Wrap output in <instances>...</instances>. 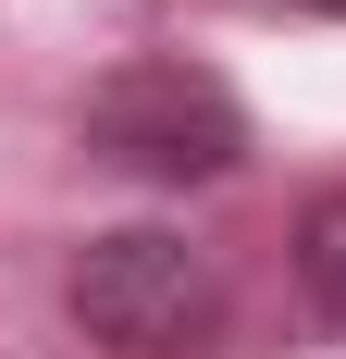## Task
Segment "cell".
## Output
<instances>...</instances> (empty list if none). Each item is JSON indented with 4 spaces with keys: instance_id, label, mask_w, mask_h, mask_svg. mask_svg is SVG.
<instances>
[{
    "instance_id": "obj_3",
    "label": "cell",
    "mask_w": 346,
    "mask_h": 359,
    "mask_svg": "<svg viewBox=\"0 0 346 359\" xmlns=\"http://www.w3.org/2000/svg\"><path fill=\"white\" fill-rule=\"evenodd\" d=\"M297 285H310V310L346 334V186L310 198V223H297Z\"/></svg>"
},
{
    "instance_id": "obj_1",
    "label": "cell",
    "mask_w": 346,
    "mask_h": 359,
    "mask_svg": "<svg viewBox=\"0 0 346 359\" xmlns=\"http://www.w3.org/2000/svg\"><path fill=\"white\" fill-rule=\"evenodd\" d=\"M62 310L87 347L111 359H198L210 323H223V273H210L186 236H161V223H124V236H87L62 273Z\"/></svg>"
},
{
    "instance_id": "obj_2",
    "label": "cell",
    "mask_w": 346,
    "mask_h": 359,
    "mask_svg": "<svg viewBox=\"0 0 346 359\" xmlns=\"http://www.w3.org/2000/svg\"><path fill=\"white\" fill-rule=\"evenodd\" d=\"M87 149L124 161V174H148V186H210V174L247 161V111L198 62H124L87 100Z\"/></svg>"
},
{
    "instance_id": "obj_4",
    "label": "cell",
    "mask_w": 346,
    "mask_h": 359,
    "mask_svg": "<svg viewBox=\"0 0 346 359\" xmlns=\"http://www.w3.org/2000/svg\"><path fill=\"white\" fill-rule=\"evenodd\" d=\"M272 13H321V25H346V0H272Z\"/></svg>"
}]
</instances>
